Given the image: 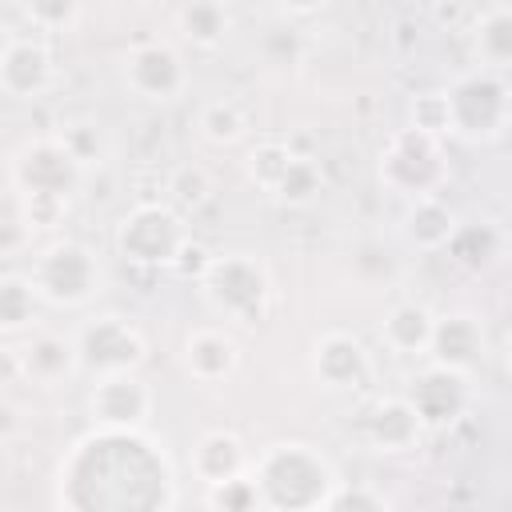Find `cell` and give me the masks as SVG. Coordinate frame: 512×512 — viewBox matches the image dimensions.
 Segmentation results:
<instances>
[{
    "label": "cell",
    "mask_w": 512,
    "mask_h": 512,
    "mask_svg": "<svg viewBox=\"0 0 512 512\" xmlns=\"http://www.w3.org/2000/svg\"><path fill=\"white\" fill-rule=\"evenodd\" d=\"M92 492L80 496L76 508H164L172 504V472L164 456L140 440V428H96L84 436L68 464H60V484H84Z\"/></svg>",
    "instance_id": "6da1fadb"
},
{
    "label": "cell",
    "mask_w": 512,
    "mask_h": 512,
    "mask_svg": "<svg viewBox=\"0 0 512 512\" xmlns=\"http://www.w3.org/2000/svg\"><path fill=\"white\" fill-rule=\"evenodd\" d=\"M84 168L64 148L60 136H36L28 140L12 160V188L20 200V220L28 232L56 228L68 216V200L80 184Z\"/></svg>",
    "instance_id": "7a4b0ae2"
},
{
    "label": "cell",
    "mask_w": 512,
    "mask_h": 512,
    "mask_svg": "<svg viewBox=\"0 0 512 512\" xmlns=\"http://www.w3.org/2000/svg\"><path fill=\"white\" fill-rule=\"evenodd\" d=\"M248 476L256 484L260 508H324L336 484L328 456L300 440L272 444L260 456H252Z\"/></svg>",
    "instance_id": "3957f363"
},
{
    "label": "cell",
    "mask_w": 512,
    "mask_h": 512,
    "mask_svg": "<svg viewBox=\"0 0 512 512\" xmlns=\"http://www.w3.org/2000/svg\"><path fill=\"white\" fill-rule=\"evenodd\" d=\"M200 292L208 300V308L240 328H252L264 320L268 300H272V280L268 268L248 256V252H228V256H212L200 272Z\"/></svg>",
    "instance_id": "277c9868"
},
{
    "label": "cell",
    "mask_w": 512,
    "mask_h": 512,
    "mask_svg": "<svg viewBox=\"0 0 512 512\" xmlns=\"http://www.w3.org/2000/svg\"><path fill=\"white\" fill-rule=\"evenodd\" d=\"M444 104H448V136H460L464 144H488L504 136L512 116L508 80L504 72H492V68L456 76L444 88Z\"/></svg>",
    "instance_id": "5b68a950"
},
{
    "label": "cell",
    "mask_w": 512,
    "mask_h": 512,
    "mask_svg": "<svg viewBox=\"0 0 512 512\" xmlns=\"http://www.w3.org/2000/svg\"><path fill=\"white\" fill-rule=\"evenodd\" d=\"M112 244L136 268H176L192 244V228L172 204H136L120 216Z\"/></svg>",
    "instance_id": "8992f818"
},
{
    "label": "cell",
    "mask_w": 512,
    "mask_h": 512,
    "mask_svg": "<svg viewBox=\"0 0 512 512\" xmlns=\"http://www.w3.org/2000/svg\"><path fill=\"white\" fill-rule=\"evenodd\" d=\"M380 184L396 196L408 200H424V196H440V188L448 184V156L440 136L420 132V128H400L388 136V144L380 148Z\"/></svg>",
    "instance_id": "52a82bcc"
},
{
    "label": "cell",
    "mask_w": 512,
    "mask_h": 512,
    "mask_svg": "<svg viewBox=\"0 0 512 512\" xmlns=\"http://www.w3.org/2000/svg\"><path fill=\"white\" fill-rule=\"evenodd\" d=\"M36 296L52 308H84L100 292V264L96 252L84 248L80 240H56L36 252L32 272H28Z\"/></svg>",
    "instance_id": "ba28073f"
},
{
    "label": "cell",
    "mask_w": 512,
    "mask_h": 512,
    "mask_svg": "<svg viewBox=\"0 0 512 512\" xmlns=\"http://www.w3.org/2000/svg\"><path fill=\"white\" fill-rule=\"evenodd\" d=\"M76 360L92 380L108 372H136L144 360V336L124 316H96L76 332Z\"/></svg>",
    "instance_id": "9c48e42d"
},
{
    "label": "cell",
    "mask_w": 512,
    "mask_h": 512,
    "mask_svg": "<svg viewBox=\"0 0 512 512\" xmlns=\"http://www.w3.org/2000/svg\"><path fill=\"white\" fill-rule=\"evenodd\" d=\"M124 84L140 96V100H176L188 92L192 72L184 64V56L164 44V40H144L124 56Z\"/></svg>",
    "instance_id": "30bf717a"
},
{
    "label": "cell",
    "mask_w": 512,
    "mask_h": 512,
    "mask_svg": "<svg viewBox=\"0 0 512 512\" xmlns=\"http://www.w3.org/2000/svg\"><path fill=\"white\" fill-rule=\"evenodd\" d=\"M404 400L412 404V412L420 416L424 428H448L468 412L472 380H468V372H456V368H444V364H428L424 372L412 376Z\"/></svg>",
    "instance_id": "8fae6325"
},
{
    "label": "cell",
    "mask_w": 512,
    "mask_h": 512,
    "mask_svg": "<svg viewBox=\"0 0 512 512\" xmlns=\"http://www.w3.org/2000/svg\"><path fill=\"white\" fill-rule=\"evenodd\" d=\"M152 404L156 396L136 372L96 376L88 392V416L96 420V428H144L152 416Z\"/></svg>",
    "instance_id": "7c38bea8"
},
{
    "label": "cell",
    "mask_w": 512,
    "mask_h": 512,
    "mask_svg": "<svg viewBox=\"0 0 512 512\" xmlns=\"http://www.w3.org/2000/svg\"><path fill=\"white\" fill-rule=\"evenodd\" d=\"M52 84V52L44 40L8 36L0 52V92L12 100H36Z\"/></svg>",
    "instance_id": "4fadbf2b"
},
{
    "label": "cell",
    "mask_w": 512,
    "mask_h": 512,
    "mask_svg": "<svg viewBox=\"0 0 512 512\" xmlns=\"http://www.w3.org/2000/svg\"><path fill=\"white\" fill-rule=\"evenodd\" d=\"M312 372L324 388L332 392H348V388H360L372 372V356L364 352V344L348 332H324L316 344H312Z\"/></svg>",
    "instance_id": "5bb4252c"
},
{
    "label": "cell",
    "mask_w": 512,
    "mask_h": 512,
    "mask_svg": "<svg viewBox=\"0 0 512 512\" xmlns=\"http://www.w3.org/2000/svg\"><path fill=\"white\" fill-rule=\"evenodd\" d=\"M428 356H432V364H444V368H456V372H472L484 360V324L472 312L436 316L432 340H428Z\"/></svg>",
    "instance_id": "9a60e30c"
},
{
    "label": "cell",
    "mask_w": 512,
    "mask_h": 512,
    "mask_svg": "<svg viewBox=\"0 0 512 512\" xmlns=\"http://www.w3.org/2000/svg\"><path fill=\"white\" fill-rule=\"evenodd\" d=\"M20 352V372L28 384H40V388H52L60 380H68L72 372H80V360H76V336H64V332H36Z\"/></svg>",
    "instance_id": "2e32d148"
},
{
    "label": "cell",
    "mask_w": 512,
    "mask_h": 512,
    "mask_svg": "<svg viewBox=\"0 0 512 512\" xmlns=\"http://www.w3.org/2000/svg\"><path fill=\"white\" fill-rule=\"evenodd\" d=\"M180 360H184V372L196 384H220V380H228L236 372L240 348L224 328H196V332L184 336Z\"/></svg>",
    "instance_id": "e0dca14e"
},
{
    "label": "cell",
    "mask_w": 512,
    "mask_h": 512,
    "mask_svg": "<svg viewBox=\"0 0 512 512\" xmlns=\"http://www.w3.org/2000/svg\"><path fill=\"white\" fill-rule=\"evenodd\" d=\"M364 432H368V444H372L376 452L396 456V452H412V448L420 444L424 424H420V416L412 412V404H408L404 396H384V400H376V408L368 412Z\"/></svg>",
    "instance_id": "ac0fdd59"
},
{
    "label": "cell",
    "mask_w": 512,
    "mask_h": 512,
    "mask_svg": "<svg viewBox=\"0 0 512 512\" xmlns=\"http://www.w3.org/2000/svg\"><path fill=\"white\" fill-rule=\"evenodd\" d=\"M248 464H252V456H248V448L236 432H204L200 444L192 448V472L208 488L248 472Z\"/></svg>",
    "instance_id": "d6986e66"
},
{
    "label": "cell",
    "mask_w": 512,
    "mask_h": 512,
    "mask_svg": "<svg viewBox=\"0 0 512 512\" xmlns=\"http://www.w3.org/2000/svg\"><path fill=\"white\" fill-rule=\"evenodd\" d=\"M444 252L468 272H488L504 252V232L492 220H456Z\"/></svg>",
    "instance_id": "ffe728a7"
},
{
    "label": "cell",
    "mask_w": 512,
    "mask_h": 512,
    "mask_svg": "<svg viewBox=\"0 0 512 512\" xmlns=\"http://www.w3.org/2000/svg\"><path fill=\"white\" fill-rule=\"evenodd\" d=\"M432 324H436V316H432L424 304L404 300V304H396V308L384 316L380 340H384V348H388L392 356H428Z\"/></svg>",
    "instance_id": "44dd1931"
},
{
    "label": "cell",
    "mask_w": 512,
    "mask_h": 512,
    "mask_svg": "<svg viewBox=\"0 0 512 512\" xmlns=\"http://www.w3.org/2000/svg\"><path fill=\"white\" fill-rule=\"evenodd\" d=\"M456 228V212L440 200V196H424V200H412L408 216H404V236L408 244L424 248V252H440L448 244Z\"/></svg>",
    "instance_id": "7402d4cb"
},
{
    "label": "cell",
    "mask_w": 512,
    "mask_h": 512,
    "mask_svg": "<svg viewBox=\"0 0 512 512\" xmlns=\"http://www.w3.org/2000/svg\"><path fill=\"white\" fill-rule=\"evenodd\" d=\"M472 48L480 56V68H492V72L508 68V60H512V12L504 4H492L476 16Z\"/></svg>",
    "instance_id": "603a6c76"
},
{
    "label": "cell",
    "mask_w": 512,
    "mask_h": 512,
    "mask_svg": "<svg viewBox=\"0 0 512 512\" xmlns=\"http://www.w3.org/2000/svg\"><path fill=\"white\" fill-rule=\"evenodd\" d=\"M176 28L184 32L188 44L196 48H216L224 44V36L232 32V12L224 8V0H188L176 12Z\"/></svg>",
    "instance_id": "cb8c5ba5"
},
{
    "label": "cell",
    "mask_w": 512,
    "mask_h": 512,
    "mask_svg": "<svg viewBox=\"0 0 512 512\" xmlns=\"http://www.w3.org/2000/svg\"><path fill=\"white\" fill-rule=\"evenodd\" d=\"M320 192H324L320 160H316V156H300V152H292V160L284 164V172H280L276 184L268 188V196H276V200L288 204V208H304V204H312Z\"/></svg>",
    "instance_id": "d4e9b609"
},
{
    "label": "cell",
    "mask_w": 512,
    "mask_h": 512,
    "mask_svg": "<svg viewBox=\"0 0 512 512\" xmlns=\"http://www.w3.org/2000/svg\"><path fill=\"white\" fill-rule=\"evenodd\" d=\"M196 128H200V136H204L208 144L228 148V144H240V140L248 136V116H244V108H240L236 100L216 96V100L200 104V112H196Z\"/></svg>",
    "instance_id": "484cf974"
},
{
    "label": "cell",
    "mask_w": 512,
    "mask_h": 512,
    "mask_svg": "<svg viewBox=\"0 0 512 512\" xmlns=\"http://www.w3.org/2000/svg\"><path fill=\"white\" fill-rule=\"evenodd\" d=\"M36 288L28 276H0V332H20L36 324Z\"/></svg>",
    "instance_id": "4316f807"
},
{
    "label": "cell",
    "mask_w": 512,
    "mask_h": 512,
    "mask_svg": "<svg viewBox=\"0 0 512 512\" xmlns=\"http://www.w3.org/2000/svg\"><path fill=\"white\" fill-rule=\"evenodd\" d=\"M80 8L84 0H20V12L36 32H68L80 20Z\"/></svg>",
    "instance_id": "83f0119b"
},
{
    "label": "cell",
    "mask_w": 512,
    "mask_h": 512,
    "mask_svg": "<svg viewBox=\"0 0 512 512\" xmlns=\"http://www.w3.org/2000/svg\"><path fill=\"white\" fill-rule=\"evenodd\" d=\"M288 160H292V144H288V140H260V144L248 152V180L268 192V188L276 184V176L284 172Z\"/></svg>",
    "instance_id": "f1b7e54d"
},
{
    "label": "cell",
    "mask_w": 512,
    "mask_h": 512,
    "mask_svg": "<svg viewBox=\"0 0 512 512\" xmlns=\"http://www.w3.org/2000/svg\"><path fill=\"white\" fill-rule=\"evenodd\" d=\"M168 196H172V208H176V212H196V208L212 196V180H208L204 168L184 164V168H176V172L168 176Z\"/></svg>",
    "instance_id": "f546056e"
},
{
    "label": "cell",
    "mask_w": 512,
    "mask_h": 512,
    "mask_svg": "<svg viewBox=\"0 0 512 512\" xmlns=\"http://www.w3.org/2000/svg\"><path fill=\"white\" fill-rule=\"evenodd\" d=\"M56 136L64 140V148L76 156L80 168H92L104 160V136L96 132V124H64Z\"/></svg>",
    "instance_id": "4dcf8cb0"
},
{
    "label": "cell",
    "mask_w": 512,
    "mask_h": 512,
    "mask_svg": "<svg viewBox=\"0 0 512 512\" xmlns=\"http://www.w3.org/2000/svg\"><path fill=\"white\" fill-rule=\"evenodd\" d=\"M208 504L212 508H260V496H256V484L248 472L224 480V484H212L208 488Z\"/></svg>",
    "instance_id": "1f68e13d"
},
{
    "label": "cell",
    "mask_w": 512,
    "mask_h": 512,
    "mask_svg": "<svg viewBox=\"0 0 512 512\" xmlns=\"http://www.w3.org/2000/svg\"><path fill=\"white\" fill-rule=\"evenodd\" d=\"M412 128L432 132V136H448V104L444 92H424L412 100Z\"/></svg>",
    "instance_id": "d6a6232c"
},
{
    "label": "cell",
    "mask_w": 512,
    "mask_h": 512,
    "mask_svg": "<svg viewBox=\"0 0 512 512\" xmlns=\"http://www.w3.org/2000/svg\"><path fill=\"white\" fill-rule=\"evenodd\" d=\"M24 372H20V352L16 348H0V388L8 384H20Z\"/></svg>",
    "instance_id": "836d02e7"
},
{
    "label": "cell",
    "mask_w": 512,
    "mask_h": 512,
    "mask_svg": "<svg viewBox=\"0 0 512 512\" xmlns=\"http://www.w3.org/2000/svg\"><path fill=\"white\" fill-rule=\"evenodd\" d=\"M280 8L292 16H316L320 8H328V0H280Z\"/></svg>",
    "instance_id": "e575fe53"
},
{
    "label": "cell",
    "mask_w": 512,
    "mask_h": 512,
    "mask_svg": "<svg viewBox=\"0 0 512 512\" xmlns=\"http://www.w3.org/2000/svg\"><path fill=\"white\" fill-rule=\"evenodd\" d=\"M4 40H8V32H0V52H4Z\"/></svg>",
    "instance_id": "d590c367"
}]
</instances>
